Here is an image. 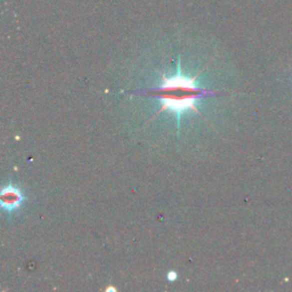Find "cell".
<instances>
[{"label":"cell","mask_w":292,"mask_h":292,"mask_svg":"<svg viewBox=\"0 0 292 292\" xmlns=\"http://www.w3.org/2000/svg\"><path fill=\"white\" fill-rule=\"evenodd\" d=\"M195 78L197 77H186L183 73L181 61H179L177 73L169 78L162 75L161 86L150 90L152 94L158 96L161 102V110L159 111V113L163 111H170L176 113L178 127L181 126V117L184 112L191 110L200 113L197 107L198 99L206 95L214 94L213 91L199 88L195 82Z\"/></svg>","instance_id":"obj_1"},{"label":"cell","mask_w":292,"mask_h":292,"mask_svg":"<svg viewBox=\"0 0 292 292\" xmlns=\"http://www.w3.org/2000/svg\"><path fill=\"white\" fill-rule=\"evenodd\" d=\"M23 201V195L19 190L15 189L14 186L8 185L1 192V197H0V202H1V207L7 211H11L21 206Z\"/></svg>","instance_id":"obj_2"},{"label":"cell","mask_w":292,"mask_h":292,"mask_svg":"<svg viewBox=\"0 0 292 292\" xmlns=\"http://www.w3.org/2000/svg\"><path fill=\"white\" fill-rule=\"evenodd\" d=\"M167 278L169 281H175V280L177 279V274H176V272H169L167 275Z\"/></svg>","instance_id":"obj_3"}]
</instances>
